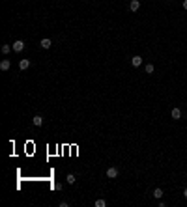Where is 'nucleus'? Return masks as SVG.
Returning <instances> with one entry per match:
<instances>
[{
  "label": "nucleus",
  "instance_id": "a211bd4d",
  "mask_svg": "<svg viewBox=\"0 0 187 207\" xmlns=\"http://www.w3.org/2000/svg\"><path fill=\"white\" fill-rule=\"evenodd\" d=\"M166 2H170V0H166Z\"/></svg>",
  "mask_w": 187,
  "mask_h": 207
},
{
  "label": "nucleus",
  "instance_id": "0eeeda50",
  "mask_svg": "<svg viewBox=\"0 0 187 207\" xmlns=\"http://www.w3.org/2000/svg\"><path fill=\"white\" fill-rule=\"evenodd\" d=\"M138 7H140V2H138V0H131L129 2V10L131 11H138Z\"/></svg>",
  "mask_w": 187,
  "mask_h": 207
},
{
  "label": "nucleus",
  "instance_id": "f3484780",
  "mask_svg": "<svg viewBox=\"0 0 187 207\" xmlns=\"http://www.w3.org/2000/svg\"><path fill=\"white\" fill-rule=\"evenodd\" d=\"M184 7H185V10H187V0H184Z\"/></svg>",
  "mask_w": 187,
  "mask_h": 207
},
{
  "label": "nucleus",
  "instance_id": "9d476101",
  "mask_svg": "<svg viewBox=\"0 0 187 207\" xmlns=\"http://www.w3.org/2000/svg\"><path fill=\"white\" fill-rule=\"evenodd\" d=\"M66 181H67V183H69V185H73V183H75V181H77V177H75V176H73V174H67V176H66Z\"/></svg>",
  "mask_w": 187,
  "mask_h": 207
},
{
  "label": "nucleus",
  "instance_id": "4468645a",
  "mask_svg": "<svg viewBox=\"0 0 187 207\" xmlns=\"http://www.w3.org/2000/svg\"><path fill=\"white\" fill-rule=\"evenodd\" d=\"M146 73H153V63H146Z\"/></svg>",
  "mask_w": 187,
  "mask_h": 207
},
{
  "label": "nucleus",
  "instance_id": "39448f33",
  "mask_svg": "<svg viewBox=\"0 0 187 207\" xmlns=\"http://www.w3.org/2000/svg\"><path fill=\"white\" fill-rule=\"evenodd\" d=\"M51 45H53V43H51V39L49 37H45V39H41V43H39V47H41V49H51Z\"/></svg>",
  "mask_w": 187,
  "mask_h": 207
},
{
  "label": "nucleus",
  "instance_id": "9b49d317",
  "mask_svg": "<svg viewBox=\"0 0 187 207\" xmlns=\"http://www.w3.org/2000/svg\"><path fill=\"white\" fill-rule=\"evenodd\" d=\"M0 50H2L4 54H10L11 50H13V47H10V45H2V49H0Z\"/></svg>",
  "mask_w": 187,
  "mask_h": 207
},
{
  "label": "nucleus",
  "instance_id": "dca6fc26",
  "mask_svg": "<svg viewBox=\"0 0 187 207\" xmlns=\"http://www.w3.org/2000/svg\"><path fill=\"white\" fill-rule=\"evenodd\" d=\"M184 196H185V200H187V187H185V190H184Z\"/></svg>",
  "mask_w": 187,
  "mask_h": 207
},
{
  "label": "nucleus",
  "instance_id": "7ed1b4c3",
  "mask_svg": "<svg viewBox=\"0 0 187 207\" xmlns=\"http://www.w3.org/2000/svg\"><path fill=\"white\" fill-rule=\"evenodd\" d=\"M43 121H45V119H43L41 114H36V116L32 118V123H34L36 127H41V125H43Z\"/></svg>",
  "mask_w": 187,
  "mask_h": 207
},
{
  "label": "nucleus",
  "instance_id": "ddd939ff",
  "mask_svg": "<svg viewBox=\"0 0 187 207\" xmlns=\"http://www.w3.org/2000/svg\"><path fill=\"white\" fill-rule=\"evenodd\" d=\"M95 207H107V202L103 198H99V200H95Z\"/></svg>",
  "mask_w": 187,
  "mask_h": 207
},
{
  "label": "nucleus",
  "instance_id": "f03ea898",
  "mask_svg": "<svg viewBox=\"0 0 187 207\" xmlns=\"http://www.w3.org/2000/svg\"><path fill=\"white\" fill-rule=\"evenodd\" d=\"M118 174H120V172H118V168H116V166H110V168L107 170V177H109V179L118 177Z\"/></svg>",
  "mask_w": 187,
  "mask_h": 207
},
{
  "label": "nucleus",
  "instance_id": "2eb2a0df",
  "mask_svg": "<svg viewBox=\"0 0 187 207\" xmlns=\"http://www.w3.org/2000/svg\"><path fill=\"white\" fill-rule=\"evenodd\" d=\"M54 190H62V183H54Z\"/></svg>",
  "mask_w": 187,
  "mask_h": 207
},
{
  "label": "nucleus",
  "instance_id": "f8f14e48",
  "mask_svg": "<svg viewBox=\"0 0 187 207\" xmlns=\"http://www.w3.org/2000/svg\"><path fill=\"white\" fill-rule=\"evenodd\" d=\"M153 198L161 200V198H163V190H161V189H155V190H153Z\"/></svg>",
  "mask_w": 187,
  "mask_h": 207
},
{
  "label": "nucleus",
  "instance_id": "1a4fd4ad",
  "mask_svg": "<svg viewBox=\"0 0 187 207\" xmlns=\"http://www.w3.org/2000/svg\"><path fill=\"white\" fill-rule=\"evenodd\" d=\"M170 116H172V119H180V118H182V110H180V108H172Z\"/></svg>",
  "mask_w": 187,
  "mask_h": 207
},
{
  "label": "nucleus",
  "instance_id": "423d86ee",
  "mask_svg": "<svg viewBox=\"0 0 187 207\" xmlns=\"http://www.w3.org/2000/svg\"><path fill=\"white\" fill-rule=\"evenodd\" d=\"M30 67V60H21V62H19V69L21 71H26Z\"/></svg>",
  "mask_w": 187,
  "mask_h": 207
},
{
  "label": "nucleus",
  "instance_id": "20e7f679",
  "mask_svg": "<svg viewBox=\"0 0 187 207\" xmlns=\"http://www.w3.org/2000/svg\"><path fill=\"white\" fill-rule=\"evenodd\" d=\"M131 65H133V67H140L142 65V58L140 56H133V58H131Z\"/></svg>",
  "mask_w": 187,
  "mask_h": 207
},
{
  "label": "nucleus",
  "instance_id": "6e6552de",
  "mask_svg": "<svg viewBox=\"0 0 187 207\" xmlns=\"http://www.w3.org/2000/svg\"><path fill=\"white\" fill-rule=\"evenodd\" d=\"M10 67H11V62H10V60H2V62H0V69H2V71H8Z\"/></svg>",
  "mask_w": 187,
  "mask_h": 207
},
{
  "label": "nucleus",
  "instance_id": "f257e3e1",
  "mask_svg": "<svg viewBox=\"0 0 187 207\" xmlns=\"http://www.w3.org/2000/svg\"><path fill=\"white\" fill-rule=\"evenodd\" d=\"M11 47H13V50H15V52H23L26 45H25V41H23V39H17V41H15Z\"/></svg>",
  "mask_w": 187,
  "mask_h": 207
}]
</instances>
